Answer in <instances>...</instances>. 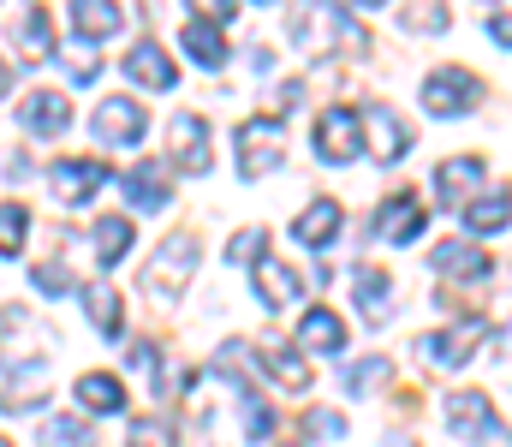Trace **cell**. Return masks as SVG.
I'll return each mask as SVG.
<instances>
[{"label": "cell", "instance_id": "cell-1", "mask_svg": "<svg viewBox=\"0 0 512 447\" xmlns=\"http://www.w3.org/2000/svg\"><path fill=\"white\" fill-rule=\"evenodd\" d=\"M191 269H197V239L191 233H179V239H167L155 257H149V269H143V293L155 298H173L185 293V281H191Z\"/></svg>", "mask_w": 512, "mask_h": 447}, {"label": "cell", "instance_id": "cell-2", "mask_svg": "<svg viewBox=\"0 0 512 447\" xmlns=\"http://www.w3.org/2000/svg\"><path fill=\"white\" fill-rule=\"evenodd\" d=\"M447 430L465 436V442H495L501 412H495V400L483 388H459V394H447Z\"/></svg>", "mask_w": 512, "mask_h": 447}, {"label": "cell", "instance_id": "cell-3", "mask_svg": "<svg viewBox=\"0 0 512 447\" xmlns=\"http://www.w3.org/2000/svg\"><path fill=\"white\" fill-rule=\"evenodd\" d=\"M483 102V84L465 72V66H441L423 78V108L429 114H471Z\"/></svg>", "mask_w": 512, "mask_h": 447}, {"label": "cell", "instance_id": "cell-4", "mask_svg": "<svg viewBox=\"0 0 512 447\" xmlns=\"http://www.w3.org/2000/svg\"><path fill=\"white\" fill-rule=\"evenodd\" d=\"M483 334H489V322H483V316H465L453 334H423V340H417V358H423L429 370H459V364L477 352Z\"/></svg>", "mask_w": 512, "mask_h": 447}, {"label": "cell", "instance_id": "cell-5", "mask_svg": "<svg viewBox=\"0 0 512 447\" xmlns=\"http://www.w3.org/2000/svg\"><path fill=\"white\" fill-rule=\"evenodd\" d=\"M274 167H280V114L245 120L239 126V173L256 179V173H274Z\"/></svg>", "mask_w": 512, "mask_h": 447}, {"label": "cell", "instance_id": "cell-6", "mask_svg": "<svg viewBox=\"0 0 512 447\" xmlns=\"http://www.w3.org/2000/svg\"><path fill=\"white\" fill-rule=\"evenodd\" d=\"M358 149H364V126H358L352 108H328V114L316 120V155H322V161H352Z\"/></svg>", "mask_w": 512, "mask_h": 447}, {"label": "cell", "instance_id": "cell-7", "mask_svg": "<svg viewBox=\"0 0 512 447\" xmlns=\"http://www.w3.org/2000/svg\"><path fill=\"white\" fill-rule=\"evenodd\" d=\"M18 126L36 132V138H54V132L72 126V102H66L60 90H30V96L18 102Z\"/></svg>", "mask_w": 512, "mask_h": 447}, {"label": "cell", "instance_id": "cell-8", "mask_svg": "<svg viewBox=\"0 0 512 447\" xmlns=\"http://www.w3.org/2000/svg\"><path fill=\"white\" fill-rule=\"evenodd\" d=\"M108 185V161H54V191L66 209H84Z\"/></svg>", "mask_w": 512, "mask_h": 447}, {"label": "cell", "instance_id": "cell-9", "mask_svg": "<svg viewBox=\"0 0 512 447\" xmlns=\"http://www.w3.org/2000/svg\"><path fill=\"white\" fill-rule=\"evenodd\" d=\"M48 400V364L30 358L24 370H6L0 376V412H36Z\"/></svg>", "mask_w": 512, "mask_h": 447}, {"label": "cell", "instance_id": "cell-10", "mask_svg": "<svg viewBox=\"0 0 512 447\" xmlns=\"http://www.w3.org/2000/svg\"><path fill=\"white\" fill-rule=\"evenodd\" d=\"M143 126H149V114H143V102H131V96H114V102H102L96 108V138L102 144H137L143 138Z\"/></svg>", "mask_w": 512, "mask_h": 447}, {"label": "cell", "instance_id": "cell-11", "mask_svg": "<svg viewBox=\"0 0 512 447\" xmlns=\"http://www.w3.org/2000/svg\"><path fill=\"white\" fill-rule=\"evenodd\" d=\"M417 233H423V203H417L411 191L387 197L382 209H376V239H382V245H405V239H417Z\"/></svg>", "mask_w": 512, "mask_h": 447}, {"label": "cell", "instance_id": "cell-12", "mask_svg": "<svg viewBox=\"0 0 512 447\" xmlns=\"http://www.w3.org/2000/svg\"><path fill=\"white\" fill-rule=\"evenodd\" d=\"M173 167L209 173V120L203 114H179L173 120Z\"/></svg>", "mask_w": 512, "mask_h": 447}, {"label": "cell", "instance_id": "cell-13", "mask_svg": "<svg viewBox=\"0 0 512 447\" xmlns=\"http://www.w3.org/2000/svg\"><path fill=\"white\" fill-rule=\"evenodd\" d=\"M483 173H489V161H483V155H453V161H441V167H435V185H441V197H447V203H471V197H477V185H483Z\"/></svg>", "mask_w": 512, "mask_h": 447}, {"label": "cell", "instance_id": "cell-14", "mask_svg": "<svg viewBox=\"0 0 512 447\" xmlns=\"http://www.w3.org/2000/svg\"><path fill=\"white\" fill-rule=\"evenodd\" d=\"M12 42H18L24 60H48L54 54V18H48V6H24L12 18Z\"/></svg>", "mask_w": 512, "mask_h": 447}, {"label": "cell", "instance_id": "cell-15", "mask_svg": "<svg viewBox=\"0 0 512 447\" xmlns=\"http://www.w3.org/2000/svg\"><path fill=\"white\" fill-rule=\"evenodd\" d=\"M364 126H370V138H376V155H382V161H399V155L411 149V126H405L393 108H382V102L364 108Z\"/></svg>", "mask_w": 512, "mask_h": 447}, {"label": "cell", "instance_id": "cell-16", "mask_svg": "<svg viewBox=\"0 0 512 447\" xmlns=\"http://www.w3.org/2000/svg\"><path fill=\"white\" fill-rule=\"evenodd\" d=\"M352 293H358V310L370 316V322H387L393 316V281H387V269H352Z\"/></svg>", "mask_w": 512, "mask_h": 447}, {"label": "cell", "instance_id": "cell-17", "mask_svg": "<svg viewBox=\"0 0 512 447\" xmlns=\"http://www.w3.org/2000/svg\"><path fill=\"white\" fill-rule=\"evenodd\" d=\"M126 72L137 78V84H149V90H173V84H179V66H173L155 42H137V48H131V54H126Z\"/></svg>", "mask_w": 512, "mask_h": 447}, {"label": "cell", "instance_id": "cell-18", "mask_svg": "<svg viewBox=\"0 0 512 447\" xmlns=\"http://www.w3.org/2000/svg\"><path fill=\"white\" fill-rule=\"evenodd\" d=\"M340 221H346V209H340V197H316L298 221H292V233L304 239V245H328L334 233H340Z\"/></svg>", "mask_w": 512, "mask_h": 447}, {"label": "cell", "instance_id": "cell-19", "mask_svg": "<svg viewBox=\"0 0 512 447\" xmlns=\"http://www.w3.org/2000/svg\"><path fill=\"white\" fill-rule=\"evenodd\" d=\"M435 269H441V275H459V281H483L495 263H489L483 245H459V239H447V245H435Z\"/></svg>", "mask_w": 512, "mask_h": 447}, {"label": "cell", "instance_id": "cell-20", "mask_svg": "<svg viewBox=\"0 0 512 447\" xmlns=\"http://www.w3.org/2000/svg\"><path fill=\"white\" fill-rule=\"evenodd\" d=\"M66 24H72L84 42H96V36H114V30L126 24V12H120V6H108V0H78V6L66 12Z\"/></svg>", "mask_w": 512, "mask_h": 447}, {"label": "cell", "instance_id": "cell-21", "mask_svg": "<svg viewBox=\"0 0 512 447\" xmlns=\"http://www.w3.org/2000/svg\"><path fill=\"white\" fill-rule=\"evenodd\" d=\"M78 406H90V412H126V382L108 376V370H84L78 376Z\"/></svg>", "mask_w": 512, "mask_h": 447}, {"label": "cell", "instance_id": "cell-22", "mask_svg": "<svg viewBox=\"0 0 512 447\" xmlns=\"http://www.w3.org/2000/svg\"><path fill=\"white\" fill-rule=\"evenodd\" d=\"M256 293L268 298V304H292V298L304 293V281H298V269H286L280 257H256Z\"/></svg>", "mask_w": 512, "mask_h": 447}, {"label": "cell", "instance_id": "cell-23", "mask_svg": "<svg viewBox=\"0 0 512 447\" xmlns=\"http://www.w3.org/2000/svg\"><path fill=\"white\" fill-rule=\"evenodd\" d=\"M185 48H191V60H197L203 72L227 66V36H221V24H209V18H191V24H185Z\"/></svg>", "mask_w": 512, "mask_h": 447}, {"label": "cell", "instance_id": "cell-24", "mask_svg": "<svg viewBox=\"0 0 512 447\" xmlns=\"http://www.w3.org/2000/svg\"><path fill=\"white\" fill-rule=\"evenodd\" d=\"M256 352H262V364L280 376V388H292V394H304V388H310V364H304L286 340H262Z\"/></svg>", "mask_w": 512, "mask_h": 447}, {"label": "cell", "instance_id": "cell-25", "mask_svg": "<svg viewBox=\"0 0 512 447\" xmlns=\"http://www.w3.org/2000/svg\"><path fill=\"white\" fill-rule=\"evenodd\" d=\"M298 340L316 346V352H340V346H346V322H340V310H304Z\"/></svg>", "mask_w": 512, "mask_h": 447}, {"label": "cell", "instance_id": "cell-26", "mask_svg": "<svg viewBox=\"0 0 512 447\" xmlns=\"http://www.w3.org/2000/svg\"><path fill=\"white\" fill-rule=\"evenodd\" d=\"M465 221H471V233H501V227H512V197L507 191H477L471 203H465Z\"/></svg>", "mask_w": 512, "mask_h": 447}, {"label": "cell", "instance_id": "cell-27", "mask_svg": "<svg viewBox=\"0 0 512 447\" xmlns=\"http://www.w3.org/2000/svg\"><path fill=\"white\" fill-rule=\"evenodd\" d=\"M126 191L137 209H161L173 191H167V173H161V161H143V167H131L126 173Z\"/></svg>", "mask_w": 512, "mask_h": 447}, {"label": "cell", "instance_id": "cell-28", "mask_svg": "<svg viewBox=\"0 0 512 447\" xmlns=\"http://www.w3.org/2000/svg\"><path fill=\"white\" fill-rule=\"evenodd\" d=\"M84 310H90V322H96L108 340L126 328V304H120V293H114V287H90V293H84Z\"/></svg>", "mask_w": 512, "mask_h": 447}, {"label": "cell", "instance_id": "cell-29", "mask_svg": "<svg viewBox=\"0 0 512 447\" xmlns=\"http://www.w3.org/2000/svg\"><path fill=\"white\" fill-rule=\"evenodd\" d=\"M126 251H131V221L126 215H102V221H96V257L114 269Z\"/></svg>", "mask_w": 512, "mask_h": 447}, {"label": "cell", "instance_id": "cell-30", "mask_svg": "<svg viewBox=\"0 0 512 447\" xmlns=\"http://www.w3.org/2000/svg\"><path fill=\"white\" fill-rule=\"evenodd\" d=\"M42 447H96V436H90V424H78V418H48V424H42Z\"/></svg>", "mask_w": 512, "mask_h": 447}, {"label": "cell", "instance_id": "cell-31", "mask_svg": "<svg viewBox=\"0 0 512 447\" xmlns=\"http://www.w3.org/2000/svg\"><path fill=\"white\" fill-rule=\"evenodd\" d=\"M24 233H30V215H24V203H0V257H18Z\"/></svg>", "mask_w": 512, "mask_h": 447}, {"label": "cell", "instance_id": "cell-32", "mask_svg": "<svg viewBox=\"0 0 512 447\" xmlns=\"http://www.w3.org/2000/svg\"><path fill=\"white\" fill-rule=\"evenodd\" d=\"M393 376V358H364V364H346V388H376Z\"/></svg>", "mask_w": 512, "mask_h": 447}, {"label": "cell", "instance_id": "cell-33", "mask_svg": "<svg viewBox=\"0 0 512 447\" xmlns=\"http://www.w3.org/2000/svg\"><path fill=\"white\" fill-rule=\"evenodd\" d=\"M304 430H310L316 442H340V436H346V418L328 412V406H316V412H304Z\"/></svg>", "mask_w": 512, "mask_h": 447}, {"label": "cell", "instance_id": "cell-34", "mask_svg": "<svg viewBox=\"0 0 512 447\" xmlns=\"http://www.w3.org/2000/svg\"><path fill=\"white\" fill-rule=\"evenodd\" d=\"M399 24H411V30H447V12L441 6H399Z\"/></svg>", "mask_w": 512, "mask_h": 447}, {"label": "cell", "instance_id": "cell-35", "mask_svg": "<svg viewBox=\"0 0 512 447\" xmlns=\"http://www.w3.org/2000/svg\"><path fill=\"white\" fill-rule=\"evenodd\" d=\"M131 447H173V430L155 424V418H137L131 424Z\"/></svg>", "mask_w": 512, "mask_h": 447}, {"label": "cell", "instance_id": "cell-36", "mask_svg": "<svg viewBox=\"0 0 512 447\" xmlns=\"http://www.w3.org/2000/svg\"><path fill=\"white\" fill-rule=\"evenodd\" d=\"M245 430H251V436H268V430H274V406H268V400L245 394Z\"/></svg>", "mask_w": 512, "mask_h": 447}, {"label": "cell", "instance_id": "cell-37", "mask_svg": "<svg viewBox=\"0 0 512 447\" xmlns=\"http://www.w3.org/2000/svg\"><path fill=\"white\" fill-rule=\"evenodd\" d=\"M36 287L42 293H66L72 287V269L66 263H36Z\"/></svg>", "mask_w": 512, "mask_h": 447}, {"label": "cell", "instance_id": "cell-38", "mask_svg": "<svg viewBox=\"0 0 512 447\" xmlns=\"http://www.w3.org/2000/svg\"><path fill=\"white\" fill-rule=\"evenodd\" d=\"M489 36H495L501 48H512V12H489Z\"/></svg>", "mask_w": 512, "mask_h": 447}, {"label": "cell", "instance_id": "cell-39", "mask_svg": "<svg viewBox=\"0 0 512 447\" xmlns=\"http://www.w3.org/2000/svg\"><path fill=\"white\" fill-rule=\"evenodd\" d=\"M262 257V227H256V233H239V239H233V257H239V263H245V257Z\"/></svg>", "mask_w": 512, "mask_h": 447}, {"label": "cell", "instance_id": "cell-40", "mask_svg": "<svg viewBox=\"0 0 512 447\" xmlns=\"http://www.w3.org/2000/svg\"><path fill=\"white\" fill-rule=\"evenodd\" d=\"M6 84H12V72H6V60H0V96H6Z\"/></svg>", "mask_w": 512, "mask_h": 447}, {"label": "cell", "instance_id": "cell-41", "mask_svg": "<svg viewBox=\"0 0 512 447\" xmlns=\"http://www.w3.org/2000/svg\"><path fill=\"white\" fill-rule=\"evenodd\" d=\"M507 346H512V322H507Z\"/></svg>", "mask_w": 512, "mask_h": 447}, {"label": "cell", "instance_id": "cell-42", "mask_svg": "<svg viewBox=\"0 0 512 447\" xmlns=\"http://www.w3.org/2000/svg\"><path fill=\"white\" fill-rule=\"evenodd\" d=\"M0 447H12V442H6V436H0Z\"/></svg>", "mask_w": 512, "mask_h": 447}, {"label": "cell", "instance_id": "cell-43", "mask_svg": "<svg viewBox=\"0 0 512 447\" xmlns=\"http://www.w3.org/2000/svg\"><path fill=\"white\" fill-rule=\"evenodd\" d=\"M286 447H298V442H286Z\"/></svg>", "mask_w": 512, "mask_h": 447}]
</instances>
